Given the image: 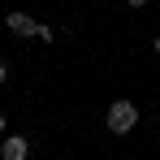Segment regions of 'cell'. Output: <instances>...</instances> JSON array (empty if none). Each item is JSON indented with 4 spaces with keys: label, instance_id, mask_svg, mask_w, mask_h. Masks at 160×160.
<instances>
[{
    "label": "cell",
    "instance_id": "obj_1",
    "mask_svg": "<svg viewBox=\"0 0 160 160\" xmlns=\"http://www.w3.org/2000/svg\"><path fill=\"white\" fill-rule=\"evenodd\" d=\"M104 126H108L112 134H130L134 126H138V108H134L130 100H112L108 112H104Z\"/></svg>",
    "mask_w": 160,
    "mask_h": 160
},
{
    "label": "cell",
    "instance_id": "obj_2",
    "mask_svg": "<svg viewBox=\"0 0 160 160\" xmlns=\"http://www.w3.org/2000/svg\"><path fill=\"white\" fill-rule=\"evenodd\" d=\"M26 156H30V138H22V134L0 138V160H26Z\"/></svg>",
    "mask_w": 160,
    "mask_h": 160
},
{
    "label": "cell",
    "instance_id": "obj_3",
    "mask_svg": "<svg viewBox=\"0 0 160 160\" xmlns=\"http://www.w3.org/2000/svg\"><path fill=\"white\" fill-rule=\"evenodd\" d=\"M4 26L13 30L18 39H35V30H39V22H35L30 13H9V18H4Z\"/></svg>",
    "mask_w": 160,
    "mask_h": 160
},
{
    "label": "cell",
    "instance_id": "obj_4",
    "mask_svg": "<svg viewBox=\"0 0 160 160\" xmlns=\"http://www.w3.org/2000/svg\"><path fill=\"white\" fill-rule=\"evenodd\" d=\"M126 4H130V9H147V0H126Z\"/></svg>",
    "mask_w": 160,
    "mask_h": 160
},
{
    "label": "cell",
    "instance_id": "obj_5",
    "mask_svg": "<svg viewBox=\"0 0 160 160\" xmlns=\"http://www.w3.org/2000/svg\"><path fill=\"white\" fill-rule=\"evenodd\" d=\"M4 78H9V69H4V61H0V82H4Z\"/></svg>",
    "mask_w": 160,
    "mask_h": 160
},
{
    "label": "cell",
    "instance_id": "obj_6",
    "mask_svg": "<svg viewBox=\"0 0 160 160\" xmlns=\"http://www.w3.org/2000/svg\"><path fill=\"white\" fill-rule=\"evenodd\" d=\"M152 48H156V52H160V35H156V39H152Z\"/></svg>",
    "mask_w": 160,
    "mask_h": 160
},
{
    "label": "cell",
    "instance_id": "obj_7",
    "mask_svg": "<svg viewBox=\"0 0 160 160\" xmlns=\"http://www.w3.org/2000/svg\"><path fill=\"white\" fill-rule=\"evenodd\" d=\"M0 138H4V117H0Z\"/></svg>",
    "mask_w": 160,
    "mask_h": 160
}]
</instances>
